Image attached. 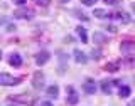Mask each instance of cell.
Listing matches in <instances>:
<instances>
[{
    "label": "cell",
    "instance_id": "1",
    "mask_svg": "<svg viewBox=\"0 0 135 106\" xmlns=\"http://www.w3.org/2000/svg\"><path fill=\"white\" fill-rule=\"evenodd\" d=\"M20 83V78H14L8 73H0V86H15Z\"/></svg>",
    "mask_w": 135,
    "mask_h": 106
},
{
    "label": "cell",
    "instance_id": "2",
    "mask_svg": "<svg viewBox=\"0 0 135 106\" xmlns=\"http://www.w3.org/2000/svg\"><path fill=\"white\" fill-rule=\"evenodd\" d=\"M14 17H17V19H24V20H31L34 17V10H31V8H19V10L14 12Z\"/></svg>",
    "mask_w": 135,
    "mask_h": 106
},
{
    "label": "cell",
    "instance_id": "3",
    "mask_svg": "<svg viewBox=\"0 0 135 106\" xmlns=\"http://www.w3.org/2000/svg\"><path fill=\"white\" fill-rule=\"evenodd\" d=\"M66 91H68V104H78V101H79V96H78V93H76V89L73 86H68L66 88Z\"/></svg>",
    "mask_w": 135,
    "mask_h": 106
},
{
    "label": "cell",
    "instance_id": "4",
    "mask_svg": "<svg viewBox=\"0 0 135 106\" xmlns=\"http://www.w3.org/2000/svg\"><path fill=\"white\" fill-rule=\"evenodd\" d=\"M32 86L36 88V89H41L42 86H44V74L41 73V71H36L32 76Z\"/></svg>",
    "mask_w": 135,
    "mask_h": 106
},
{
    "label": "cell",
    "instance_id": "5",
    "mask_svg": "<svg viewBox=\"0 0 135 106\" xmlns=\"http://www.w3.org/2000/svg\"><path fill=\"white\" fill-rule=\"evenodd\" d=\"M49 59H51V54L47 52V51H41V52L36 54V64L37 66H44Z\"/></svg>",
    "mask_w": 135,
    "mask_h": 106
},
{
    "label": "cell",
    "instance_id": "6",
    "mask_svg": "<svg viewBox=\"0 0 135 106\" xmlns=\"http://www.w3.org/2000/svg\"><path fill=\"white\" fill-rule=\"evenodd\" d=\"M83 91L86 93V94H95L96 93V83L93 81V79H86V81L83 83Z\"/></svg>",
    "mask_w": 135,
    "mask_h": 106
},
{
    "label": "cell",
    "instance_id": "7",
    "mask_svg": "<svg viewBox=\"0 0 135 106\" xmlns=\"http://www.w3.org/2000/svg\"><path fill=\"white\" fill-rule=\"evenodd\" d=\"M74 61L78 62V64H86L88 62V57H86V54L83 52V51H79V49H74Z\"/></svg>",
    "mask_w": 135,
    "mask_h": 106
},
{
    "label": "cell",
    "instance_id": "8",
    "mask_svg": "<svg viewBox=\"0 0 135 106\" xmlns=\"http://www.w3.org/2000/svg\"><path fill=\"white\" fill-rule=\"evenodd\" d=\"M110 17H115V19H118L122 24H128L130 22V15L127 14V12H115V14H110Z\"/></svg>",
    "mask_w": 135,
    "mask_h": 106
},
{
    "label": "cell",
    "instance_id": "9",
    "mask_svg": "<svg viewBox=\"0 0 135 106\" xmlns=\"http://www.w3.org/2000/svg\"><path fill=\"white\" fill-rule=\"evenodd\" d=\"M120 49H122V52H127V54H130V52H135V42L125 41V42H122Z\"/></svg>",
    "mask_w": 135,
    "mask_h": 106
},
{
    "label": "cell",
    "instance_id": "10",
    "mask_svg": "<svg viewBox=\"0 0 135 106\" xmlns=\"http://www.w3.org/2000/svg\"><path fill=\"white\" fill-rule=\"evenodd\" d=\"M8 64L14 66V67H20L22 66V57H20L19 54H12V56L8 57Z\"/></svg>",
    "mask_w": 135,
    "mask_h": 106
},
{
    "label": "cell",
    "instance_id": "11",
    "mask_svg": "<svg viewBox=\"0 0 135 106\" xmlns=\"http://www.w3.org/2000/svg\"><path fill=\"white\" fill-rule=\"evenodd\" d=\"M76 34L79 36V39H81V42H84V44L88 42V34H86V29H84V27H81V25H78V27H76Z\"/></svg>",
    "mask_w": 135,
    "mask_h": 106
},
{
    "label": "cell",
    "instance_id": "12",
    "mask_svg": "<svg viewBox=\"0 0 135 106\" xmlns=\"http://www.w3.org/2000/svg\"><path fill=\"white\" fill-rule=\"evenodd\" d=\"M112 86H113V81H108V79H103L101 81V91L105 94H110L112 93Z\"/></svg>",
    "mask_w": 135,
    "mask_h": 106
},
{
    "label": "cell",
    "instance_id": "13",
    "mask_svg": "<svg viewBox=\"0 0 135 106\" xmlns=\"http://www.w3.org/2000/svg\"><path fill=\"white\" fill-rule=\"evenodd\" d=\"M47 96H51V98H54V99L59 96V88L56 86V84H52V86L47 88Z\"/></svg>",
    "mask_w": 135,
    "mask_h": 106
},
{
    "label": "cell",
    "instance_id": "14",
    "mask_svg": "<svg viewBox=\"0 0 135 106\" xmlns=\"http://www.w3.org/2000/svg\"><path fill=\"white\" fill-rule=\"evenodd\" d=\"M130 93H132V89H130L128 86H120V89H118V96H120V98H128Z\"/></svg>",
    "mask_w": 135,
    "mask_h": 106
},
{
    "label": "cell",
    "instance_id": "15",
    "mask_svg": "<svg viewBox=\"0 0 135 106\" xmlns=\"http://www.w3.org/2000/svg\"><path fill=\"white\" fill-rule=\"evenodd\" d=\"M93 15H95V17H98V19H107V17H110V14H108L107 10H103V8H95Z\"/></svg>",
    "mask_w": 135,
    "mask_h": 106
},
{
    "label": "cell",
    "instance_id": "16",
    "mask_svg": "<svg viewBox=\"0 0 135 106\" xmlns=\"http://www.w3.org/2000/svg\"><path fill=\"white\" fill-rule=\"evenodd\" d=\"M93 39H95V42H96V44H105V42H107V37H105L101 32H95Z\"/></svg>",
    "mask_w": 135,
    "mask_h": 106
},
{
    "label": "cell",
    "instance_id": "17",
    "mask_svg": "<svg viewBox=\"0 0 135 106\" xmlns=\"http://www.w3.org/2000/svg\"><path fill=\"white\" fill-rule=\"evenodd\" d=\"M105 71H110V73H115V71H118V64L117 62H110V64L105 66Z\"/></svg>",
    "mask_w": 135,
    "mask_h": 106
},
{
    "label": "cell",
    "instance_id": "18",
    "mask_svg": "<svg viewBox=\"0 0 135 106\" xmlns=\"http://www.w3.org/2000/svg\"><path fill=\"white\" fill-rule=\"evenodd\" d=\"M12 99H14V101H20V103H29V104L32 103V101L29 98H25V96H15V98H12Z\"/></svg>",
    "mask_w": 135,
    "mask_h": 106
},
{
    "label": "cell",
    "instance_id": "19",
    "mask_svg": "<svg viewBox=\"0 0 135 106\" xmlns=\"http://www.w3.org/2000/svg\"><path fill=\"white\" fill-rule=\"evenodd\" d=\"M74 15L78 17V19H81V20H88V17L84 15V14H81V12H79V10H74Z\"/></svg>",
    "mask_w": 135,
    "mask_h": 106
},
{
    "label": "cell",
    "instance_id": "20",
    "mask_svg": "<svg viewBox=\"0 0 135 106\" xmlns=\"http://www.w3.org/2000/svg\"><path fill=\"white\" fill-rule=\"evenodd\" d=\"M96 2H98V0H81L83 5H88V7H90V5H95Z\"/></svg>",
    "mask_w": 135,
    "mask_h": 106
},
{
    "label": "cell",
    "instance_id": "21",
    "mask_svg": "<svg viewBox=\"0 0 135 106\" xmlns=\"http://www.w3.org/2000/svg\"><path fill=\"white\" fill-rule=\"evenodd\" d=\"M120 2H122V0H105V3H107V5H118Z\"/></svg>",
    "mask_w": 135,
    "mask_h": 106
},
{
    "label": "cell",
    "instance_id": "22",
    "mask_svg": "<svg viewBox=\"0 0 135 106\" xmlns=\"http://www.w3.org/2000/svg\"><path fill=\"white\" fill-rule=\"evenodd\" d=\"M91 57L93 59H100L101 57V52H100V51H93V52H91Z\"/></svg>",
    "mask_w": 135,
    "mask_h": 106
},
{
    "label": "cell",
    "instance_id": "23",
    "mask_svg": "<svg viewBox=\"0 0 135 106\" xmlns=\"http://www.w3.org/2000/svg\"><path fill=\"white\" fill-rule=\"evenodd\" d=\"M14 3H17V5H24L25 0H14Z\"/></svg>",
    "mask_w": 135,
    "mask_h": 106
},
{
    "label": "cell",
    "instance_id": "24",
    "mask_svg": "<svg viewBox=\"0 0 135 106\" xmlns=\"http://www.w3.org/2000/svg\"><path fill=\"white\" fill-rule=\"evenodd\" d=\"M41 106H52V103H49V101H44V103H41Z\"/></svg>",
    "mask_w": 135,
    "mask_h": 106
},
{
    "label": "cell",
    "instance_id": "25",
    "mask_svg": "<svg viewBox=\"0 0 135 106\" xmlns=\"http://www.w3.org/2000/svg\"><path fill=\"white\" fill-rule=\"evenodd\" d=\"M37 3H47V0H36Z\"/></svg>",
    "mask_w": 135,
    "mask_h": 106
},
{
    "label": "cell",
    "instance_id": "26",
    "mask_svg": "<svg viewBox=\"0 0 135 106\" xmlns=\"http://www.w3.org/2000/svg\"><path fill=\"white\" fill-rule=\"evenodd\" d=\"M128 106H135V101H130V103H128Z\"/></svg>",
    "mask_w": 135,
    "mask_h": 106
},
{
    "label": "cell",
    "instance_id": "27",
    "mask_svg": "<svg viewBox=\"0 0 135 106\" xmlns=\"http://www.w3.org/2000/svg\"><path fill=\"white\" fill-rule=\"evenodd\" d=\"M132 10H133V12H135V2H133V3H132Z\"/></svg>",
    "mask_w": 135,
    "mask_h": 106
},
{
    "label": "cell",
    "instance_id": "28",
    "mask_svg": "<svg viewBox=\"0 0 135 106\" xmlns=\"http://www.w3.org/2000/svg\"><path fill=\"white\" fill-rule=\"evenodd\" d=\"M0 61H2V51H0Z\"/></svg>",
    "mask_w": 135,
    "mask_h": 106
},
{
    "label": "cell",
    "instance_id": "29",
    "mask_svg": "<svg viewBox=\"0 0 135 106\" xmlns=\"http://www.w3.org/2000/svg\"><path fill=\"white\" fill-rule=\"evenodd\" d=\"M14 106H15V104H14Z\"/></svg>",
    "mask_w": 135,
    "mask_h": 106
}]
</instances>
